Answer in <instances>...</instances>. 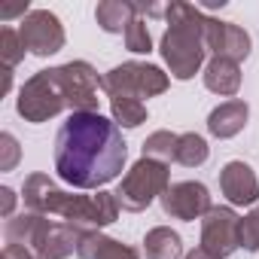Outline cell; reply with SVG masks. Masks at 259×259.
Listing matches in <instances>:
<instances>
[{"instance_id": "obj_1", "label": "cell", "mask_w": 259, "mask_h": 259, "mask_svg": "<svg viewBox=\"0 0 259 259\" xmlns=\"http://www.w3.org/2000/svg\"><path fill=\"white\" fill-rule=\"evenodd\" d=\"M128 144L119 125L101 113H70L55 135V171L73 189H98L125 168Z\"/></svg>"}, {"instance_id": "obj_2", "label": "cell", "mask_w": 259, "mask_h": 259, "mask_svg": "<svg viewBox=\"0 0 259 259\" xmlns=\"http://www.w3.org/2000/svg\"><path fill=\"white\" fill-rule=\"evenodd\" d=\"M25 204L34 213L43 217H61L64 223H76L85 229H101L116 223L119 217V201L113 192H98V195H73L55 186L52 177L46 174H28L25 177Z\"/></svg>"}, {"instance_id": "obj_3", "label": "cell", "mask_w": 259, "mask_h": 259, "mask_svg": "<svg viewBox=\"0 0 259 259\" xmlns=\"http://www.w3.org/2000/svg\"><path fill=\"white\" fill-rule=\"evenodd\" d=\"M168 31L162 34L159 52L174 79H192L207 55L204 46V10L192 4H171L165 10Z\"/></svg>"}, {"instance_id": "obj_4", "label": "cell", "mask_w": 259, "mask_h": 259, "mask_svg": "<svg viewBox=\"0 0 259 259\" xmlns=\"http://www.w3.org/2000/svg\"><path fill=\"white\" fill-rule=\"evenodd\" d=\"M168 186H171V171H168V165L141 156L132 168H128V174L122 177V183H119V189H116L113 195H116V201H119V210L141 213V210H147L156 198H162Z\"/></svg>"}, {"instance_id": "obj_5", "label": "cell", "mask_w": 259, "mask_h": 259, "mask_svg": "<svg viewBox=\"0 0 259 259\" xmlns=\"http://www.w3.org/2000/svg\"><path fill=\"white\" fill-rule=\"evenodd\" d=\"M61 110H67V98H64V89H61V79H58L55 67L37 70V73L19 89L16 113H19L25 122H31V125L49 122V119H55Z\"/></svg>"}, {"instance_id": "obj_6", "label": "cell", "mask_w": 259, "mask_h": 259, "mask_svg": "<svg viewBox=\"0 0 259 259\" xmlns=\"http://www.w3.org/2000/svg\"><path fill=\"white\" fill-rule=\"evenodd\" d=\"M168 73L156 64H147V61H125V64H116L107 76H104V92L107 98L113 95H125V98H156L162 92H168Z\"/></svg>"}, {"instance_id": "obj_7", "label": "cell", "mask_w": 259, "mask_h": 259, "mask_svg": "<svg viewBox=\"0 0 259 259\" xmlns=\"http://www.w3.org/2000/svg\"><path fill=\"white\" fill-rule=\"evenodd\" d=\"M55 73L61 79L70 113H98V89H104V76H98L89 61H67L55 67Z\"/></svg>"}, {"instance_id": "obj_8", "label": "cell", "mask_w": 259, "mask_h": 259, "mask_svg": "<svg viewBox=\"0 0 259 259\" xmlns=\"http://www.w3.org/2000/svg\"><path fill=\"white\" fill-rule=\"evenodd\" d=\"M19 34H22L28 52L37 55V58H49V55L61 52L64 49V40H67L61 19L55 13H49V10H31L19 22Z\"/></svg>"}, {"instance_id": "obj_9", "label": "cell", "mask_w": 259, "mask_h": 259, "mask_svg": "<svg viewBox=\"0 0 259 259\" xmlns=\"http://www.w3.org/2000/svg\"><path fill=\"white\" fill-rule=\"evenodd\" d=\"M241 247V217L232 207H210L201 217V250L217 259L232 256Z\"/></svg>"}, {"instance_id": "obj_10", "label": "cell", "mask_w": 259, "mask_h": 259, "mask_svg": "<svg viewBox=\"0 0 259 259\" xmlns=\"http://www.w3.org/2000/svg\"><path fill=\"white\" fill-rule=\"evenodd\" d=\"M159 201H162L165 217H171V220H183V223L201 220V217L213 207V204H210V192H207V186L198 183V180H180V183H171Z\"/></svg>"}, {"instance_id": "obj_11", "label": "cell", "mask_w": 259, "mask_h": 259, "mask_svg": "<svg viewBox=\"0 0 259 259\" xmlns=\"http://www.w3.org/2000/svg\"><path fill=\"white\" fill-rule=\"evenodd\" d=\"M204 46L213 52V58H229V61H244L250 55V34L235 25V22H220L204 13Z\"/></svg>"}, {"instance_id": "obj_12", "label": "cell", "mask_w": 259, "mask_h": 259, "mask_svg": "<svg viewBox=\"0 0 259 259\" xmlns=\"http://www.w3.org/2000/svg\"><path fill=\"white\" fill-rule=\"evenodd\" d=\"M220 189L229 198V204H256L259 201V180L247 162H226L220 171Z\"/></svg>"}, {"instance_id": "obj_13", "label": "cell", "mask_w": 259, "mask_h": 259, "mask_svg": "<svg viewBox=\"0 0 259 259\" xmlns=\"http://www.w3.org/2000/svg\"><path fill=\"white\" fill-rule=\"evenodd\" d=\"M247 119H250L247 101H238L235 98V101H226V104H220V107L210 110V116H207V132L213 138H220V141H229V138H235V135L244 132Z\"/></svg>"}, {"instance_id": "obj_14", "label": "cell", "mask_w": 259, "mask_h": 259, "mask_svg": "<svg viewBox=\"0 0 259 259\" xmlns=\"http://www.w3.org/2000/svg\"><path fill=\"white\" fill-rule=\"evenodd\" d=\"M76 253H79V259H141L135 247H128V244H122L116 238H107V235H101L95 229H89L82 235Z\"/></svg>"}, {"instance_id": "obj_15", "label": "cell", "mask_w": 259, "mask_h": 259, "mask_svg": "<svg viewBox=\"0 0 259 259\" xmlns=\"http://www.w3.org/2000/svg\"><path fill=\"white\" fill-rule=\"evenodd\" d=\"M201 76H204V85L223 98H232L241 89V67H238V61H229V58H210L204 64Z\"/></svg>"}, {"instance_id": "obj_16", "label": "cell", "mask_w": 259, "mask_h": 259, "mask_svg": "<svg viewBox=\"0 0 259 259\" xmlns=\"http://www.w3.org/2000/svg\"><path fill=\"white\" fill-rule=\"evenodd\" d=\"M138 16H141V7L128 4V0H101L95 10V19H98L101 31H107V34H125V28Z\"/></svg>"}, {"instance_id": "obj_17", "label": "cell", "mask_w": 259, "mask_h": 259, "mask_svg": "<svg viewBox=\"0 0 259 259\" xmlns=\"http://www.w3.org/2000/svg\"><path fill=\"white\" fill-rule=\"evenodd\" d=\"M144 250L147 259H183V238L168 226H156L147 232Z\"/></svg>"}, {"instance_id": "obj_18", "label": "cell", "mask_w": 259, "mask_h": 259, "mask_svg": "<svg viewBox=\"0 0 259 259\" xmlns=\"http://www.w3.org/2000/svg\"><path fill=\"white\" fill-rule=\"evenodd\" d=\"M110 113H113V122L122 125V128H138V125L147 122V107H144V101H138V98L113 95V98H110Z\"/></svg>"}, {"instance_id": "obj_19", "label": "cell", "mask_w": 259, "mask_h": 259, "mask_svg": "<svg viewBox=\"0 0 259 259\" xmlns=\"http://www.w3.org/2000/svg\"><path fill=\"white\" fill-rule=\"evenodd\" d=\"M207 156H210V147H207V141L201 138V135H195V132H186V135H180V141H177V165H183V168H198V165H204L207 162Z\"/></svg>"}, {"instance_id": "obj_20", "label": "cell", "mask_w": 259, "mask_h": 259, "mask_svg": "<svg viewBox=\"0 0 259 259\" xmlns=\"http://www.w3.org/2000/svg\"><path fill=\"white\" fill-rule=\"evenodd\" d=\"M177 141H180V135H174V132H153L147 141H144V156L147 159H156V162H162V165H171L174 159H177Z\"/></svg>"}, {"instance_id": "obj_21", "label": "cell", "mask_w": 259, "mask_h": 259, "mask_svg": "<svg viewBox=\"0 0 259 259\" xmlns=\"http://www.w3.org/2000/svg\"><path fill=\"white\" fill-rule=\"evenodd\" d=\"M25 52H28V46L16 28H0V67L16 70L19 61L25 58Z\"/></svg>"}, {"instance_id": "obj_22", "label": "cell", "mask_w": 259, "mask_h": 259, "mask_svg": "<svg viewBox=\"0 0 259 259\" xmlns=\"http://www.w3.org/2000/svg\"><path fill=\"white\" fill-rule=\"evenodd\" d=\"M125 49L135 52V55H147L153 52V37H150V28L144 19H135L132 25L125 28Z\"/></svg>"}, {"instance_id": "obj_23", "label": "cell", "mask_w": 259, "mask_h": 259, "mask_svg": "<svg viewBox=\"0 0 259 259\" xmlns=\"http://www.w3.org/2000/svg\"><path fill=\"white\" fill-rule=\"evenodd\" d=\"M241 247L244 250H259V207H253L244 220H241Z\"/></svg>"}, {"instance_id": "obj_24", "label": "cell", "mask_w": 259, "mask_h": 259, "mask_svg": "<svg viewBox=\"0 0 259 259\" xmlns=\"http://www.w3.org/2000/svg\"><path fill=\"white\" fill-rule=\"evenodd\" d=\"M19 159H22L19 141L10 132H4V135H0V171H13L19 165Z\"/></svg>"}, {"instance_id": "obj_25", "label": "cell", "mask_w": 259, "mask_h": 259, "mask_svg": "<svg viewBox=\"0 0 259 259\" xmlns=\"http://www.w3.org/2000/svg\"><path fill=\"white\" fill-rule=\"evenodd\" d=\"M13 207H16V192L10 186H4V189H0V217L13 220Z\"/></svg>"}, {"instance_id": "obj_26", "label": "cell", "mask_w": 259, "mask_h": 259, "mask_svg": "<svg viewBox=\"0 0 259 259\" xmlns=\"http://www.w3.org/2000/svg\"><path fill=\"white\" fill-rule=\"evenodd\" d=\"M0 259H37V256L28 247H22V244H7L4 253H0Z\"/></svg>"}, {"instance_id": "obj_27", "label": "cell", "mask_w": 259, "mask_h": 259, "mask_svg": "<svg viewBox=\"0 0 259 259\" xmlns=\"http://www.w3.org/2000/svg\"><path fill=\"white\" fill-rule=\"evenodd\" d=\"M31 10H28V0H25V4H19V7H7V10H0V19H16V16H28Z\"/></svg>"}, {"instance_id": "obj_28", "label": "cell", "mask_w": 259, "mask_h": 259, "mask_svg": "<svg viewBox=\"0 0 259 259\" xmlns=\"http://www.w3.org/2000/svg\"><path fill=\"white\" fill-rule=\"evenodd\" d=\"M0 73H4V82H0V95H7V92L13 89V70H7V67H0Z\"/></svg>"}, {"instance_id": "obj_29", "label": "cell", "mask_w": 259, "mask_h": 259, "mask_svg": "<svg viewBox=\"0 0 259 259\" xmlns=\"http://www.w3.org/2000/svg\"><path fill=\"white\" fill-rule=\"evenodd\" d=\"M183 259H217V256H210L207 250H201V247H195V250H189Z\"/></svg>"}]
</instances>
